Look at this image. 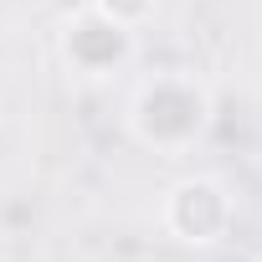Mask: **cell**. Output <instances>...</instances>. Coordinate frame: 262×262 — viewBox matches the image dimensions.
Listing matches in <instances>:
<instances>
[{"label": "cell", "instance_id": "1", "mask_svg": "<svg viewBox=\"0 0 262 262\" xmlns=\"http://www.w3.org/2000/svg\"><path fill=\"white\" fill-rule=\"evenodd\" d=\"M134 139L160 149V155H180L201 128H206V93L195 77H155L139 98H134Z\"/></svg>", "mask_w": 262, "mask_h": 262}, {"label": "cell", "instance_id": "2", "mask_svg": "<svg viewBox=\"0 0 262 262\" xmlns=\"http://www.w3.org/2000/svg\"><path fill=\"white\" fill-rule=\"evenodd\" d=\"M165 226H170L180 242H190V247H211V242L231 226V201H226V190H221L216 180H206V175L180 180V185L170 190V201H165Z\"/></svg>", "mask_w": 262, "mask_h": 262}, {"label": "cell", "instance_id": "3", "mask_svg": "<svg viewBox=\"0 0 262 262\" xmlns=\"http://www.w3.org/2000/svg\"><path fill=\"white\" fill-rule=\"evenodd\" d=\"M128 36H134V31H123V26L103 21V16L88 6L77 21H67L62 52H67V62H72L77 72H88V77H108L113 67H123V57H128Z\"/></svg>", "mask_w": 262, "mask_h": 262}, {"label": "cell", "instance_id": "4", "mask_svg": "<svg viewBox=\"0 0 262 262\" xmlns=\"http://www.w3.org/2000/svg\"><path fill=\"white\" fill-rule=\"evenodd\" d=\"M93 11H98L103 21L123 26V31H139L144 21H155V11H160V0H93Z\"/></svg>", "mask_w": 262, "mask_h": 262}]
</instances>
